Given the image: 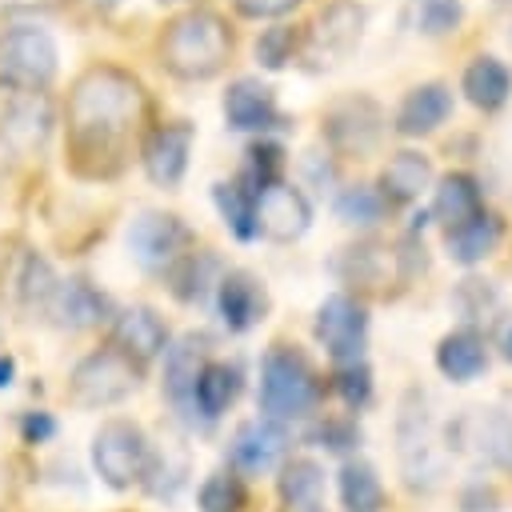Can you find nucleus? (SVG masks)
<instances>
[{
  "label": "nucleus",
  "mask_w": 512,
  "mask_h": 512,
  "mask_svg": "<svg viewBox=\"0 0 512 512\" xmlns=\"http://www.w3.org/2000/svg\"><path fill=\"white\" fill-rule=\"evenodd\" d=\"M212 200H216V212H220V220L228 224V232L236 236V240H256L260 232H256V196L244 188V184H236V180H216L212 184Z\"/></svg>",
  "instance_id": "c756f323"
},
{
  "label": "nucleus",
  "mask_w": 512,
  "mask_h": 512,
  "mask_svg": "<svg viewBox=\"0 0 512 512\" xmlns=\"http://www.w3.org/2000/svg\"><path fill=\"white\" fill-rule=\"evenodd\" d=\"M44 312L56 328L80 332V328H96L100 320H108V296L92 288L88 280H56V292Z\"/></svg>",
  "instance_id": "6ab92c4d"
},
{
  "label": "nucleus",
  "mask_w": 512,
  "mask_h": 512,
  "mask_svg": "<svg viewBox=\"0 0 512 512\" xmlns=\"http://www.w3.org/2000/svg\"><path fill=\"white\" fill-rule=\"evenodd\" d=\"M20 428H24V440H28V444H40V440H48V436L56 432V420H52L48 412H28Z\"/></svg>",
  "instance_id": "c03bdc74"
},
{
  "label": "nucleus",
  "mask_w": 512,
  "mask_h": 512,
  "mask_svg": "<svg viewBox=\"0 0 512 512\" xmlns=\"http://www.w3.org/2000/svg\"><path fill=\"white\" fill-rule=\"evenodd\" d=\"M316 440L328 452H348V448L360 444V428H356V420H324L316 428Z\"/></svg>",
  "instance_id": "79ce46f5"
},
{
  "label": "nucleus",
  "mask_w": 512,
  "mask_h": 512,
  "mask_svg": "<svg viewBox=\"0 0 512 512\" xmlns=\"http://www.w3.org/2000/svg\"><path fill=\"white\" fill-rule=\"evenodd\" d=\"M296 52H300V32H296L292 24H272V28H264L260 40H256V60H260V68H268V72H280Z\"/></svg>",
  "instance_id": "e433bc0d"
},
{
  "label": "nucleus",
  "mask_w": 512,
  "mask_h": 512,
  "mask_svg": "<svg viewBox=\"0 0 512 512\" xmlns=\"http://www.w3.org/2000/svg\"><path fill=\"white\" fill-rule=\"evenodd\" d=\"M224 120L236 132H268V128H284L288 124L280 116V108H276V92L256 76H240V80L228 84Z\"/></svg>",
  "instance_id": "dca6fc26"
},
{
  "label": "nucleus",
  "mask_w": 512,
  "mask_h": 512,
  "mask_svg": "<svg viewBox=\"0 0 512 512\" xmlns=\"http://www.w3.org/2000/svg\"><path fill=\"white\" fill-rule=\"evenodd\" d=\"M500 236H504L500 216H496V212H476V216H468L464 224H456V228L444 232V248H448V256H452L456 264H480L484 256L496 252Z\"/></svg>",
  "instance_id": "393cba45"
},
{
  "label": "nucleus",
  "mask_w": 512,
  "mask_h": 512,
  "mask_svg": "<svg viewBox=\"0 0 512 512\" xmlns=\"http://www.w3.org/2000/svg\"><path fill=\"white\" fill-rule=\"evenodd\" d=\"M12 376H16V360L0 352V388H8V384H12Z\"/></svg>",
  "instance_id": "a18cd8bd"
},
{
  "label": "nucleus",
  "mask_w": 512,
  "mask_h": 512,
  "mask_svg": "<svg viewBox=\"0 0 512 512\" xmlns=\"http://www.w3.org/2000/svg\"><path fill=\"white\" fill-rule=\"evenodd\" d=\"M136 384H140V364H132L116 348H96L72 368L68 400L76 408H108V404H120Z\"/></svg>",
  "instance_id": "423d86ee"
},
{
  "label": "nucleus",
  "mask_w": 512,
  "mask_h": 512,
  "mask_svg": "<svg viewBox=\"0 0 512 512\" xmlns=\"http://www.w3.org/2000/svg\"><path fill=\"white\" fill-rule=\"evenodd\" d=\"M364 20H368L364 4H356V0H328L316 12V20H312V28H308V36L300 44L304 60L312 68H336L340 60H348L360 48Z\"/></svg>",
  "instance_id": "0eeeda50"
},
{
  "label": "nucleus",
  "mask_w": 512,
  "mask_h": 512,
  "mask_svg": "<svg viewBox=\"0 0 512 512\" xmlns=\"http://www.w3.org/2000/svg\"><path fill=\"white\" fill-rule=\"evenodd\" d=\"M60 68V48L40 24H12L0 32V80L16 92H44Z\"/></svg>",
  "instance_id": "20e7f679"
},
{
  "label": "nucleus",
  "mask_w": 512,
  "mask_h": 512,
  "mask_svg": "<svg viewBox=\"0 0 512 512\" xmlns=\"http://www.w3.org/2000/svg\"><path fill=\"white\" fill-rule=\"evenodd\" d=\"M288 452V432L276 424V420H244L236 432H232V444H228V460L236 472H248V476H260V472H272Z\"/></svg>",
  "instance_id": "2eb2a0df"
},
{
  "label": "nucleus",
  "mask_w": 512,
  "mask_h": 512,
  "mask_svg": "<svg viewBox=\"0 0 512 512\" xmlns=\"http://www.w3.org/2000/svg\"><path fill=\"white\" fill-rule=\"evenodd\" d=\"M316 340L328 348V356L336 364H352L364 356V340H368V308L348 296L336 292L316 308Z\"/></svg>",
  "instance_id": "9d476101"
},
{
  "label": "nucleus",
  "mask_w": 512,
  "mask_h": 512,
  "mask_svg": "<svg viewBox=\"0 0 512 512\" xmlns=\"http://www.w3.org/2000/svg\"><path fill=\"white\" fill-rule=\"evenodd\" d=\"M244 500H248V492L236 472H212L196 492L200 512H240Z\"/></svg>",
  "instance_id": "c9c22d12"
},
{
  "label": "nucleus",
  "mask_w": 512,
  "mask_h": 512,
  "mask_svg": "<svg viewBox=\"0 0 512 512\" xmlns=\"http://www.w3.org/2000/svg\"><path fill=\"white\" fill-rule=\"evenodd\" d=\"M460 92L468 96V104H476L480 112H496L500 104H508L512 96V72L504 68V60L480 52L468 60L464 76H460Z\"/></svg>",
  "instance_id": "b1692460"
},
{
  "label": "nucleus",
  "mask_w": 512,
  "mask_h": 512,
  "mask_svg": "<svg viewBox=\"0 0 512 512\" xmlns=\"http://www.w3.org/2000/svg\"><path fill=\"white\" fill-rule=\"evenodd\" d=\"M240 392V372L224 360H208L196 376V388H192V408L204 416V420H216L220 412H228V404L236 400Z\"/></svg>",
  "instance_id": "c85d7f7f"
},
{
  "label": "nucleus",
  "mask_w": 512,
  "mask_h": 512,
  "mask_svg": "<svg viewBox=\"0 0 512 512\" xmlns=\"http://www.w3.org/2000/svg\"><path fill=\"white\" fill-rule=\"evenodd\" d=\"M452 440L456 448L472 452L484 464L496 468H512V416H504L500 408H472L452 424Z\"/></svg>",
  "instance_id": "ddd939ff"
},
{
  "label": "nucleus",
  "mask_w": 512,
  "mask_h": 512,
  "mask_svg": "<svg viewBox=\"0 0 512 512\" xmlns=\"http://www.w3.org/2000/svg\"><path fill=\"white\" fill-rule=\"evenodd\" d=\"M452 304L464 320H480L484 312L496 308V292H492L488 280H460V288L452 292Z\"/></svg>",
  "instance_id": "a19ab883"
},
{
  "label": "nucleus",
  "mask_w": 512,
  "mask_h": 512,
  "mask_svg": "<svg viewBox=\"0 0 512 512\" xmlns=\"http://www.w3.org/2000/svg\"><path fill=\"white\" fill-rule=\"evenodd\" d=\"M148 112L144 84L116 68V64H92L76 76L68 92V168L80 180H112L124 172L132 144L140 136Z\"/></svg>",
  "instance_id": "f257e3e1"
},
{
  "label": "nucleus",
  "mask_w": 512,
  "mask_h": 512,
  "mask_svg": "<svg viewBox=\"0 0 512 512\" xmlns=\"http://www.w3.org/2000/svg\"><path fill=\"white\" fill-rule=\"evenodd\" d=\"M128 252L140 268L148 272H164L172 268L180 256L192 252V232L184 228L180 216L172 212H140L132 224H128Z\"/></svg>",
  "instance_id": "1a4fd4ad"
},
{
  "label": "nucleus",
  "mask_w": 512,
  "mask_h": 512,
  "mask_svg": "<svg viewBox=\"0 0 512 512\" xmlns=\"http://www.w3.org/2000/svg\"><path fill=\"white\" fill-rule=\"evenodd\" d=\"M312 224V204L308 196L288 184V180H276L268 188L256 192V232L268 236V240H300Z\"/></svg>",
  "instance_id": "f8f14e48"
},
{
  "label": "nucleus",
  "mask_w": 512,
  "mask_h": 512,
  "mask_svg": "<svg viewBox=\"0 0 512 512\" xmlns=\"http://www.w3.org/2000/svg\"><path fill=\"white\" fill-rule=\"evenodd\" d=\"M336 268H340V276H344L348 284L380 288V284H388V276H392V272H400V256H396L388 244L364 240V244L344 248V252H340V260H336ZM400 276H404V272H400Z\"/></svg>",
  "instance_id": "bb28decb"
},
{
  "label": "nucleus",
  "mask_w": 512,
  "mask_h": 512,
  "mask_svg": "<svg viewBox=\"0 0 512 512\" xmlns=\"http://www.w3.org/2000/svg\"><path fill=\"white\" fill-rule=\"evenodd\" d=\"M448 116H452V92H448V84L428 80V84H416V88L400 100L392 128H396L400 136H428V132H436Z\"/></svg>",
  "instance_id": "412c9836"
},
{
  "label": "nucleus",
  "mask_w": 512,
  "mask_h": 512,
  "mask_svg": "<svg viewBox=\"0 0 512 512\" xmlns=\"http://www.w3.org/2000/svg\"><path fill=\"white\" fill-rule=\"evenodd\" d=\"M340 500L348 512H380L384 488H380V476L368 460H348L340 468Z\"/></svg>",
  "instance_id": "2f4dec72"
},
{
  "label": "nucleus",
  "mask_w": 512,
  "mask_h": 512,
  "mask_svg": "<svg viewBox=\"0 0 512 512\" xmlns=\"http://www.w3.org/2000/svg\"><path fill=\"white\" fill-rule=\"evenodd\" d=\"M232 8L248 20H280L300 8V0H232Z\"/></svg>",
  "instance_id": "37998d69"
},
{
  "label": "nucleus",
  "mask_w": 512,
  "mask_h": 512,
  "mask_svg": "<svg viewBox=\"0 0 512 512\" xmlns=\"http://www.w3.org/2000/svg\"><path fill=\"white\" fill-rule=\"evenodd\" d=\"M476 212H484V196H480L476 176H468V172H448V176H440V184H436V192H432V216L444 224V232L456 228V224H464V220L476 216Z\"/></svg>",
  "instance_id": "cd10ccee"
},
{
  "label": "nucleus",
  "mask_w": 512,
  "mask_h": 512,
  "mask_svg": "<svg viewBox=\"0 0 512 512\" xmlns=\"http://www.w3.org/2000/svg\"><path fill=\"white\" fill-rule=\"evenodd\" d=\"M428 184H432V160L416 148H400L380 168L376 192L384 196V204H412V200H420V192Z\"/></svg>",
  "instance_id": "5701e85b"
},
{
  "label": "nucleus",
  "mask_w": 512,
  "mask_h": 512,
  "mask_svg": "<svg viewBox=\"0 0 512 512\" xmlns=\"http://www.w3.org/2000/svg\"><path fill=\"white\" fill-rule=\"evenodd\" d=\"M320 400V376L304 352L288 344H272L260 360V412L264 420H300Z\"/></svg>",
  "instance_id": "7ed1b4c3"
},
{
  "label": "nucleus",
  "mask_w": 512,
  "mask_h": 512,
  "mask_svg": "<svg viewBox=\"0 0 512 512\" xmlns=\"http://www.w3.org/2000/svg\"><path fill=\"white\" fill-rule=\"evenodd\" d=\"M192 140H196V128L188 120H168V124H156L148 136H144V148H140V164L148 172V180L156 188H176L188 172V156H192Z\"/></svg>",
  "instance_id": "9b49d317"
},
{
  "label": "nucleus",
  "mask_w": 512,
  "mask_h": 512,
  "mask_svg": "<svg viewBox=\"0 0 512 512\" xmlns=\"http://www.w3.org/2000/svg\"><path fill=\"white\" fill-rule=\"evenodd\" d=\"M112 348L124 352L132 364H148V360H156V356L168 348V328H164V320H160L152 308H144V304L124 308V312L116 316V324H112Z\"/></svg>",
  "instance_id": "aec40b11"
},
{
  "label": "nucleus",
  "mask_w": 512,
  "mask_h": 512,
  "mask_svg": "<svg viewBox=\"0 0 512 512\" xmlns=\"http://www.w3.org/2000/svg\"><path fill=\"white\" fill-rule=\"evenodd\" d=\"M168 272H172V292H176L180 300H200V296L216 284L212 272H220V264H216L212 252H188V256H180Z\"/></svg>",
  "instance_id": "72a5a7b5"
},
{
  "label": "nucleus",
  "mask_w": 512,
  "mask_h": 512,
  "mask_svg": "<svg viewBox=\"0 0 512 512\" xmlns=\"http://www.w3.org/2000/svg\"><path fill=\"white\" fill-rule=\"evenodd\" d=\"M500 356H504V360L512 364V320H508V324L500 328Z\"/></svg>",
  "instance_id": "49530a36"
},
{
  "label": "nucleus",
  "mask_w": 512,
  "mask_h": 512,
  "mask_svg": "<svg viewBox=\"0 0 512 512\" xmlns=\"http://www.w3.org/2000/svg\"><path fill=\"white\" fill-rule=\"evenodd\" d=\"M336 392L348 408H364L368 396H372V372L364 360H352V364H336Z\"/></svg>",
  "instance_id": "ea45409f"
},
{
  "label": "nucleus",
  "mask_w": 512,
  "mask_h": 512,
  "mask_svg": "<svg viewBox=\"0 0 512 512\" xmlns=\"http://www.w3.org/2000/svg\"><path fill=\"white\" fill-rule=\"evenodd\" d=\"M320 492H324V468L316 460L300 456V460H288L280 468V496H284L288 508L308 512V508L320 504Z\"/></svg>",
  "instance_id": "7c9ffc66"
},
{
  "label": "nucleus",
  "mask_w": 512,
  "mask_h": 512,
  "mask_svg": "<svg viewBox=\"0 0 512 512\" xmlns=\"http://www.w3.org/2000/svg\"><path fill=\"white\" fill-rule=\"evenodd\" d=\"M384 136V108L356 92V96H344L336 104H328L324 112V140L340 152V156H368Z\"/></svg>",
  "instance_id": "6e6552de"
},
{
  "label": "nucleus",
  "mask_w": 512,
  "mask_h": 512,
  "mask_svg": "<svg viewBox=\"0 0 512 512\" xmlns=\"http://www.w3.org/2000/svg\"><path fill=\"white\" fill-rule=\"evenodd\" d=\"M280 172H284V148H280L276 140H256V144H248V152H244V172L236 176V184H244V188L256 196L260 188L276 184Z\"/></svg>",
  "instance_id": "473e14b6"
},
{
  "label": "nucleus",
  "mask_w": 512,
  "mask_h": 512,
  "mask_svg": "<svg viewBox=\"0 0 512 512\" xmlns=\"http://www.w3.org/2000/svg\"><path fill=\"white\" fill-rule=\"evenodd\" d=\"M92 468L116 492L140 484L152 472V448H148L144 428L132 424V420L100 424V432L92 436Z\"/></svg>",
  "instance_id": "39448f33"
},
{
  "label": "nucleus",
  "mask_w": 512,
  "mask_h": 512,
  "mask_svg": "<svg viewBox=\"0 0 512 512\" xmlns=\"http://www.w3.org/2000/svg\"><path fill=\"white\" fill-rule=\"evenodd\" d=\"M160 4H180V0H160Z\"/></svg>",
  "instance_id": "de8ad7c7"
},
{
  "label": "nucleus",
  "mask_w": 512,
  "mask_h": 512,
  "mask_svg": "<svg viewBox=\"0 0 512 512\" xmlns=\"http://www.w3.org/2000/svg\"><path fill=\"white\" fill-rule=\"evenodd\" d=\"M232 28L212 8H188L164 24L160 36V64L176 80H212L232 60Z\"/></svg>",
  "instance_id": "f03ea898"
},
{
  "label": "nucleus",
  "mask_w": 512,
  "mask_h": 512,
  "mask_svg": "<svg viewBox=\"0 0 512 512\" xmlns=\"http://www.w3.org/2000/svg\"><path fill=\"white\" fill-rule=\"evenodd\" d=\"M396 440H400V464H404L408 484L412 488H436L440 476H444V456L436 448V436H432V424H428L424 408H404L400 412Z\"/></svg>",
  "instance_id": "4468645a"
},
{
  "label": "nucleus",
  "mask_w": 512,
  "mask_h": 512,
  "mask_svg": "<svg viewBox=\"0 0 512 512\" xmlns=\"http://www.w3.org/2000/svg\"><path fill=\"white\" fill-rule=\"evenodd\" d=\"M216 308H220V320L228 332H248L264 320L268 292L252 272L232 268V272H220V280H216Z\"/></svg>",
  "instance_id": "f3484780"
},
{
  "label": "nucleus",
  "mask_w": 512,
  "mask_h": 512,
  "mask_svg": "<svg viewBox=\"0 0 512 512\" xmlns=\"http://www.w3.org/2000/svg\"><path fill=\"white\" fill-rule=\"evenodd\" d=\"M52 132V104L44 92H24L20 100H12V108L0 116V140L16 152L28 156L36 152Z\"/></svg>",
  "instance_id": "a211bd4d"
},
{
  "label": "nucleus",
  "mask_w": 512,
  "mask_h": 512,
  "mask_svg": "<svg viewBox=\"0 0 512 512\" xmlns=\"http://www.w3.org/2000/svg\"><path fill=\"white\" fill-rule=\"evenodd\" d=\"M208 364V340L204 336H180L164 348V392L176 408H192V388L200 368Z\"/></svg>",
  "instance_id": "4be33fe9"
},
{
  "label": "nucleus",
  "mask_w": 512,
  "mask_h": 512,
  "mask_svg": "<svg viewBox=\"0 0 512 512\" xmlns=\"http://www.w3.org/2000/svg\"><path fill=\"white\" fill-rule=\"evenodd\" d=\"M384 212H388V204H384V196H380L372 184H348V188H340V196H336V216H340L344 224L372 228V224L384 220Z\"/></svg>",
  "instance_id": "f704fd0d"
},
{
  "label": "nucleus",
  "mask_w": 512,
  "mask_h": 512,
  "mask_svg": "<svg viewBox=\"0 0 512 512\" xmlns=\"http://www.w3.org/2000/svg\"><path fill=\"white\" fill-rule=\"evenodd\" d=\"M460 20H464L460 0H416V24L424 36H448L460 28Z\"/></svg>",
  "instance_id": "58836bf2"
},
{
  "label": "nucleus",
  "mask_w": 512,
  "mask_h": 512,
  "mask_svg": "<svg viewBox=\"0 0 512 512\" xmlns=\"http://www.w3.org/2000/svg\"><path fill=\"white\" fill-rule=\"evenodd\" d=\"M436 368H440L448 380H456V384L476 380V376L488 368L484 336L472 332V328H456V332H448V336L436 344Z\"/></svg>",
  "instance_id": "a878e982"
},
{
  "label": "nucleus",
  "mask_w": 512,
  "mask_h": 512,
  "mask_svg": "<svg viewBox=\"0 0 512 512\" xmlns=\"http://www.w3.org/2000/svg\"><path fill=\"white\" fill-rule=\"evenodd\" d=\"M52 292H56V276H52L48 260L28 256V260H24V272H20V300H24V308L44 312L48 300H52Z\"/></svg>",
  "instance_id": "4c0bfd02"
}]
</instances>
